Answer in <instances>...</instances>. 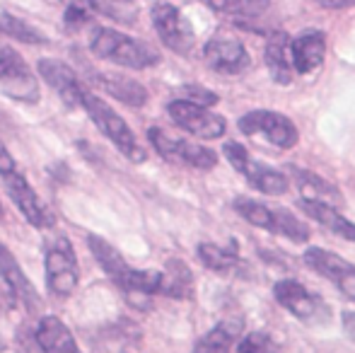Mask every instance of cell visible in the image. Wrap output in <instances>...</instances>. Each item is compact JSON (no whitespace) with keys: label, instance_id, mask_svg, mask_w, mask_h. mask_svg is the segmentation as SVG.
Returning a JSON list of instances; mask_svg holds the SVG:
<instances>
[{"label":"cell","instance_id":"13","mask_svg":"<svg viewBox=\"0 0 355 353\" xmlns=\"http://www.w3.org/2000/svg\"><path fill=\"white\" fill-rule=\"evenodd\" d=\"M39 76L44 78V83H46L68 107H80V99H83V92L87 87L78 80V76H75V71L68 63L56 61V58H42V61H39Z\"/></svg>","mask_w":355,"mask_h":353},{"label":"cell","instance_id":"32","mask_svg":"<svg viewBox=\"0 0 355 353\" xmlns=\"http://www.w3.org/2000/svg\"><path fill=\"white\" fill-rule=\"evenodd\" d=\"M182 94L187 97V102H193L198 107H211V104H218V94L211 92V89L201 87V85H184Z\"/></svg>","mask_w":355,"mask_h":353},{"label":"cell","instance_id":"14","mask_svg":"<svg viewBox=\"0 0 355 353\" xmlns=\"http://www.w3.org/2000/svg\"><path fill=\"white\" fill-rule=\"evenodd\" d=\"M87 245H89V252L94 255V259H97V264L104 268V273H107V276L112 278L121 291H128L136 268H131L126 264V259H123L121 252H119L114 245H109V242L99 235H89Z\"/></svg>","mask_w":355,"mask_h":353},{"label":"cell","instance_id":"23","mask_svg":"<svg viewBox=\"0 0 355 353\" xmlns=\"http://www.w3.org/2000/svg\"><path fill=\"white\" fill-rule=\"evenodd\" d=\"M290 175H293L297 189L302 191V196L309 198V201H319V203H327V206H336V203L343 198L341 191H338L331 182L312 175V172H302V170H297V167H290Z\"/></svg>","mask_w":355,"mask_h":353},{"label":"cell","instance_id":"7","mask_svg":"<svg viewBox=\"0 0 355 353\" xmlns=\"http://www.w3.org/2000/svg\"><path fill=\"white\" fill-rule=\"evenodd\" d=\"M167 112L179 128H184L196 138H203V141H215L225 133V119L211 112L208 107H198L187 99H174V102H169Z\"/></svg>","mask_w":355,"mask_h":353},{"label":"cell","instance_id":"3","mask_svg":"<svg viewBox=\"0 0 355 353\" xmlns=\"http://www.w3.org/2000/svg\"><path fill=\"white\" fill-rule=\"evenodd\" d=\"M46 288L56 298H71L78 288L80 268L68 237H53L46 242Z\"/></svg>","mask_w":355,"mask_h":353},{"label":"cell","instance_id":"29","mask_svg":"<svg viewBox=\"0 0 355 353\" xmlns=\"http://www.w3.org/2000/svg\"><path fill=\"white\" fill-rule=\"evenodd\" d=\"M273 232H281L293 242H307L309 227L300 218H295L290 211H273Z\"/></svg>","mask_w":355,"mask_h":353},{"label":"cell","instance_id":"11","mask_svg":"<svg viewBox=\"0 0 355 353\" xmlns=\"http://www.w3.org/2000/svg\"><path fill=\"white\" fill-rule=\"evenodd\" d=\"M203 58H206L211 71L223 73V76H237V73L247 71L249 63H252L244 44L232 37H223V34L213 37L211 42L206 44Z\"/></svg>","mask_w":355,"mask_h":353},{"label":"cell","instance_id":"27","mask_svg":"<svg viewBox=\"0 0 355 353\" xmlns=\"http://www.w3.org/2000/svg\"><path fill=\"white\" fill-rule=\"evenodd\" d=\"M215 12L232 15V17H257L268 8L271 0H203Z\"/></svg>","mask_w":355,"mask_h":353},{"label":"cell","instance_id":"5","mask_svg":"<svg viewBox=\"0 0 355 353\" xmlns=\"http://www.w3.org/2000/svg\"><path fill=\"white\" fill-rule=\"evenodd\" d=\"M0 87L5 94L19 102L34 104L39 99V85L24 58L12 46L0 42Z\"/></svg>","mask_w":355,"mask_h":353},{"label":"cell","instance_id":"26","mask_svg":"<svg viewBox=\"0 0 355 353\" xmlns=\"http://www.w3.org/2000/svg\"><path fill=\"white\" fill-rule=\"evenodd\" d=\"M0 34H3V37L17 39V42H22V44H46L49 42L37 27L24 22L22 17L10 12V10L3 8V5H0Z\"/></svg>","mask_w":355,"mask_h":353},{"label":"cell","instance_id":"22","mask_svg":"<svg viewBox=\"0 0 355 353\" xmlns=\"http://www.w3.org/2000/svg\"><path fill=\"white\" fill-rule=\"evenodd\" d=\"M266 66L271 71V78L281 85H288L293 80V63H290V44L288 34L276 32L266 42Z\"/></svg>","mask_w":355,"mask_h":353},{"label":"cell","instance_id":"21","mask_svg":"<svg viewBox=\"0 0 355 353\" xmlns=\"http://www.w3.org/2000/svg\"><path fill=\"white\" fill-rule=\"evenodd\" d=\"M300 208H302V213H307L309 218H314V221L322 223L324 227H329L331 232L341 235L343 240L355 242V223H351L348 218H343L334 206H327V203L302 198V201H300Z\"/></svg>","mask_w":355,"mask_h":353},{"label":"cell","instance_id":"10","mask_svg":"<svg viewBox=\"0 0 355 353\" xmlns=\"http://www.w3.org/2000/svg\"><path fill=\"white\" fill-rule=\"evenodd\" d=\"M3 184H5V191H8V196L15 201V206L22 211V216L27 218L34 227H39V230H46V227L53 225V218L49 216L46 206L42 203V198L37 196V191L29 187V182L19 175L17 170L3 175Z\"/></svg>","mask_w":355,"mask_h":353},{"label":"cell","instance_id":"4","mask_svg":"<svg viewBox=\"0 0 355 353\" xmlns=\"http://www.w3.org/2000/svg\"><path fill=\"white\" fill-rule=\"evenodd\" d=\"M150 15H153L155 32L162 39L164 46H167L169 51L187 56L193 49V44H196V34H193L191 22L182 15V10H179L177 5L159 0V3L153 5Z\"/></svg>","mask_w":355,"mask_h":353},{"label":"cell","instance_id":"36","mask_svg":"<svg viewBox=\"0 0 355 353\" xmlns=\"http://www.w3.org/2000/svg\"><path fill=\"white\" fill-rule=\"evenodd\" d=\"M348 5H355V0H341V8H348Z\"/></svg>","mask_w":355,"mask_h":353},{"label":"cell","instance_id":"24","mask_svg":"<svg viewBox=\"0 0 355 353\" xmlns=\"http://www.w3.org/2000/svg\"><path fill=\"white\" fill-rule=\"evenodd\" d=\"M198 257H201L203 266H208L211 271L225 273V276H237V273H244V261L239 259L234 252L225 250V247H218L213 242H203L198 245Z\"/></svg>","mask_w":355,"mask_h":353},{"label":"cell","instance_id":"2","mask_svg":"<svg viewBox=\"0 0 355 353\" xmlns=\"http://www.w3.org/2000/svg\"><path fill=\"white\" fill-rule=\"evenodd\" d=\"M80 107L87 112V117L94 121V126H97L99 131H102L104 136H107L109 141H112L114 146H116L119 150L128 157V160L145 162V157H148L145 148L138 143V138L133 136V131L128 128V123L123 121V119L119 117V114L114 112L104 99H99L97 94H92L89 89H85L83 99H80Z\"/></svg>","mask_w":355,"mask_h":353},{"label":"cell","instance_id":"15","mask_svg":"<svg viewBox=\"0 0 355 353\" xmlns=\"http://www.w3.org/2000/svg\"><path fill=\"white\" fill-rule=\"evenodd\" d=\"M324 53H327V39L317 29L300 34L290 44V63L297 73H312L314 68H319L324 61Z\"/></svg>","mask_w":355,"mask_h":353},{"label":"cell","instance_id":"37","mask_svg":"<svg viewBox=\"0 0 355 353\" xmlns=\"http://www.w3.org/2000/svg\"><path fill=\"white\" fill-rule=\"evenodd\" d=\"M0 216H3V206H0Z\"/></svg>","mask_w":355,"mask_h":353},{"label":"cell","instance_id":"34","mask_svg":"<svg viewBox=\"0 0 355 353\" xmlns=\"http://www.w3.org/2000/svg\"><path fill=\"white\" fill-rule=\"evenodd\" d=\"M343 332L348 334V339L355 341V312H346L343 315Z\"/></svg>","mask_w":355,"mask_h":353},{"label":"cell","instance_id":"20","mask_svg":"<svg viewBox=\"0 0 355 353\" xmlns=\"http://www.w3.org/2000/svg\"><path fill=\"white\" fill-rule=\"evenodd\" d=\"M237 172L247 177L254 189H259L261 193H268V196H281V193L288 191V179L281 172L271 170V167L261 165V162L252 160V157H247Z\"/></svg>","mask_w":355,"mask_h":353},{"label":"cell","instance_id":"31","mask_svg":"<svg viewBox=\"0 0 355 353\" xmlns=\"http://www.w3.org/2000/svg\"><path fill=\"white\" fill-rule=\"evenodd\" d=\"M92 17V8H89L87 0H73L71 5L66 8V27L68 29H80L83 24L89 22Z\"/></svg>","mask_w":355,"mask_h":353},{"label":"cell","instance_id":"9","mask_svg":"<svg viewBox=\"0 0 355 353\" xmlns=\"http://www.w3.org/2000/svg\"><path fill=\"white\" fill-rule=\"evenodd\" d=\"M304 264L322 273L324 278H329L346 298L355 300V266L351 261L341 259L338 255L322 250V247H309L304 252Z\"/></svg>","mask_w":355,"mask_h":353},{"label":"cell","instance_id":"35","mask_svg":"<svg viewBox=\"0 0 355 353\" xmlns=\"http://www.w3.org/2000/svg\"><path fill=\"white\" fill-rule=\"evenodd\" d=\"M317 3L327 5V8H341V0H317Z\"/></svg>","mask_w":355,"mask_h":353},{"label":"cell","instance_id":"38","mask_svg":"<svg viewBox=\"0 0 355 353\" xmlns=\"http://www.w3.org/2000/svg\"><path fill=\"white\" fill-rule=\"evenodd\" d=\"M0 310H3V302H0Z\"/></svg>","mask_w":355,"mask_h":353},{"label":"cell","instance_id":"1","mask_svg":"<svg viewBox=\"0 0 355 353\" xmlns=\"http://www.w3.org/2000/svg\"><path fill=\"white\" fill-rule=\"evenodd\" d=\"M89 51L97 58L112 61L116 66L133 68V71H143V68H150L159 61V53L153 46L112 27L94 29L92 39H89Z\"/></svg>","mask_w":355,"mask_h":353},{"label":"cell","instance_id":"16","mask_svg":"<svg viewBox=\"0 0 355 353\" xmlns=\"http://www.w3.org/2000/svg\"><path fill=\"white\" fill-rule=\"evenodd\" d=\"M273 295L281 302L285 310L293 312L297 320H309L319 312V300L302 286V283L293 281V278H283L273 286Z\"/></svg>","mask_w":355,"mask_h":353},{"label":"cell","instance_id":"18","mask_svg":"<svg viewBox=\"0 0 355 353\" xmlns=\"http://www.w3.org/2000/svg\"><path fill=\"white\" fill-rule=\"evenodd\" d=\"M94 83H97L107 94H112L114 99L128 104V107H143V104L148 102V89L128 76H119V73H97V76H94Z\"/></svg>","mask_w":355,"mask_h":353},{"label":"cell","instance_id":"28","mask_svg":"<svg viewBox=\"0 0 355 353\" xmlns=\"http://www.w3.org/2000/svg\"><path fill=\"white\" fill-rule=\"evenodd\" d=\"M234 211H237L244 221L252 223V225L273 230V211L263 206V203L252 201V198H237V201H234Z\"/></svg>","mask_w":355,"mask_h":353},{"label":"cell","instance_id":"6","mask_svg":"<svg viewBox=\"0 0 355 353\" xmlns=\"http://www.w3.org/2000/svg\"><path fill=\"white\" fill-rule=\"evenodd\" d=\"M148 138L155 150L159 153V157H164L167 162H182V165L196 167V170H213L215 162H218V155L211 148L187 143L182 138H172L162 128H150Z\"/></svg>","mask_w":355,"mask_h":353},{"label":"cell","instance_id":"12","mask_svg":"<svg viewBox=\"0 0 355 353\" xmlns=\"http://www.w3.org/2000/svg\"><path fill=\"white\" fill-rule=\"evenodd\" d=\"M0 276H3L8 291L22 302L29 315H37L42 310V298H39L37 288L32 286V281L22 271V266L15 259L12 252L8 250V245H3V240H0Z\"/></svg>","mask_w":355,"mask_h":353},{"label":"cell","instance_id":"19","mask_svg":"<svg viewBox=\"0 0 355 353\" xmlns=\"http://www.w3.org/2000/svg\"><path fill=\"white\" fill-rule=\"evenodd\" d=\"M244 332L242 317H225L223 322L213 327L208 334H203L193 346V353H230L237 336Z\"/></svg>","mask_w":355,"mask_h":353},{"label":"cell","instance_id":"25","mask_svg":"<svg viewBox=\"0 0 355 353\" xmlns=\"http://www.w3.org/2000/svg\"><path fill=\"white\" fill-rule=\"evenodd\" d=\"M191 291H193V281L189 266L172 259L162 271V288H159V293H164L169 298H177V300H187V298H191Z\"/></svg>","mask_w":355,"mask_h":353},{"label":"cell","instance_id":"8","mask_svg":"<svg viewBox=\"0 0 355 353\" xmlns=\"http://www.w3.org/2000/svg\"><path fill=\"white\" fill-rule=\"evenodd\" d=\"M239 131L247 136H266L276 148H293L297 143V128L278 112H249L239 119Z\"/></svg>","mask_w":355,"mask_h":353},{"label":"cell","instance_id":"33","mask_svg":"<svg viewBox=\"0 0 355 353\" xmlns=\"http://www.w3.org/2000/svg\"><path fill=\"white\" fill-rule=\"evenodd\" d=\"M17 167H15V160H12V155L8 153V148L0 143V177L3 175H8V172H15Z\"/></svg>","mask_w":355,"mask_h":353},{"label":"cell","instance_id":"17","mask_svg":"<svg viewBox=\"0 0 355 353\" xmlns=\"http://www.w3.org/2000/svg\"><path fill=\"white\" fill-rule=\"evenodd\" d=\"M37 344L44 353H80L71 329L56 315L42 317L37 327Z\"/></svg>","mask_w":355,"mask_h":353},{"label":"cell","instance_id":"30","mask_svg":"<svg viewBox=\"0 0 355 353\" xmlns=\"http://www.w3.org/2000/svg\"><path fill=\"white\" fill-rule=\"evenodd\" d=\"M239 353H278L276 341L268 334H261V332H252L247 334L237 346Z\"/></svg>","mask_w":355,"mask_h":353}]
</instances>
